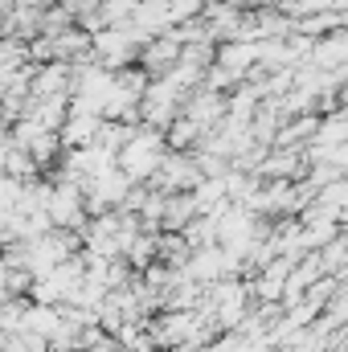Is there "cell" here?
<instances>
[{"label":"cell","instance_id":"cell-1","mask_svg":"<svg viewBox=\"0 0 348 352\" xmlns=\"http://www.w3.org/2000/svg\"><path fill=\"white\" fill-rule=\"evenodd\" d=\"M156 168H160V176H156L160 188H168V192H173V188H197V184H201V168H197L193 160H184V156H168V160H160Z\"/></svg>","mask_w":348,"mask_h":352},{"label":"cell","instance_id":"cell-2","mask_svg":"<svg viewBox=\"0 0 348 352\" xmlns=\"http://www.w3.org/2000/svg\"><path fill=\"white\" fill-rule=\"evenodd\" d=\"M316 66H336L340 58H345V41L340 37H332V41H324V45H316Z\"/></svg>","mask_w":348,"mask_h":352},{"label":"cell","instance_id":"cell-3","mask_svg":"<svg viewBox=\"0 0 348 352\" xmlns=\"http://www.w3.org/2000/svg\"><path fill=\"white\" fill-rule=\"evenodd\" d=\"M197 131H201V127H197L193 119H176V123H173V135H168V140H173L176 148H184V144H188Z\"/></svg>","mask_w":348,"mask_h":352}]
</instances>
